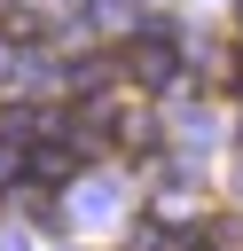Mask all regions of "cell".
Instances as JSON below:
<instances>
[{
	"label": "cell",
	"instance_id": "6da1fadb",
	"mask_svg": "<svg viewBox=\"0 0 243 251\" xmlns=\"http://www.w3.org/2000/svg\"><path fill=\"white\" fill-rule=\"evenodd\" d=\"M118 78H125V86H141V94H157V86H172V78H180V47H172L165 31H141V39H125Z\"/></svg>",
	"mask_w": 243,
	"mask_h": 251
},
{
	"label": "cell",
	"instance_id": "7a4b0ae2",
	"mask_svg": "<svg viewBox=\"0 0 243 251\" xmlns=\"http://www.w3.org/2000/svg\"><path fill=\"white\" fill-rule=\"evenodd\" d=\"M235 63H243V47H235Z\"/></svg>",
	"mask_w": 243,
	"mask_h": 251
}]
</instances>
